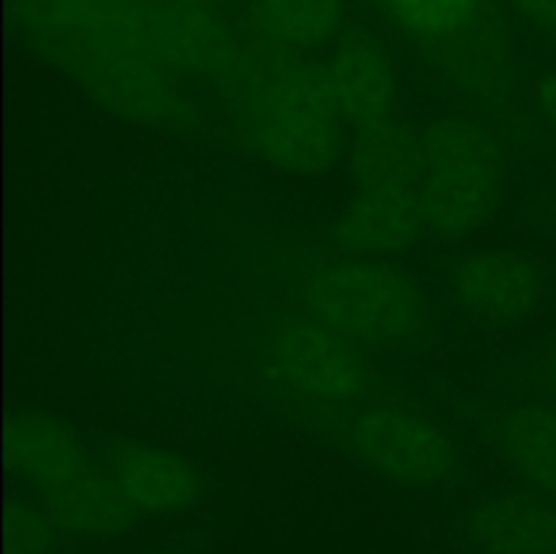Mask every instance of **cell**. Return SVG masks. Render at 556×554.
<instances>
[{"mask_svg": "<svg viewBox=\"0 0 556 554\" xmlns=\"http://www.w3.org/2000/svg\"><path fill=\"white\" fill-rule=\"evenodd\" d=\"M427 223L413 185H358L334 221V242L362 259H394L424 239Z\"/></svg>", "mask_w": 556, "mask_h": 554, "instance_id": "9c48e42d", "label": "cell"}, {"mask_svg": "<svg viewBox=\"0 0 556 554\" xmlns=\"http://www.w3.org/2000/svg\"><path fill=\"white\" fill-rule=\"evenodd\" d=\"M342 119L353 130L394 119L400 81L389 52L372 38H345L324 65Z\"/></svg>", "mask_w": 556, "mask_h": 554, "instance_id": "7c38bea8", "label": "cell"}, {"mask_svg": "<svg viewBox=\"0 0 556 554\" xmlns=\"http://www.w3.org/2000/svg\"><path fill=\"white\" fill-rule=\"evenodd\" d=\"M239 136L269 166L299 177L329 172L345 144V119L324 68L261 43L223 79Z\"/></svg>", "mask_w": 556, "mask_h": 554, "instance_id": "7a4b0ae2", "label": "cell"}, {"mask_svg": "<svg viewBox=\"0 0 556 554\" xmlns=\"http://www.w3.org/2000/svg\"><path fill=\"white\" fill-rule=\"evenodd\" d=\"M277 378L296 394L326 405H353L375 380L369 351L309 313L282 315L266 335Z\"/></svg>", "mask_w": 556, "mask_h": 554, "instance_id": "8992f818", "label": "cell"}, {"mask_svg": "<svg viewBox=\"0 0 556 554\" xmlns=\"http://www.w3.org/2000/svg\"><path fill=\"white\" fill-rule=\"evenodd\" d=\"M147 554H182L177 549H155V552H147Z\"/></svg>", "mask_w": 556, "mask_h": 554, "instance_id": "44dd1931", "label": "cell"}, {"mask_svg": "<svg viewBox=\"0 0 556 554\" xmlns=\"http://www.w3.org/2000/svg\"><path fill=\"white\" fill-rule=\"evenodd\" d=\"M489 443L527 489L556 500V407H508L489 424Z\"/></svg>", "mask_w": 556, "mask_h": 554, "instance_id": "5bb4252c", "label": "cell"}, {"mask_svg": "<svg viewBox=\"0 0 556 554\" xmlns=\"http://www.w3.org/2000/svg\"><path fill=\"white\" fill-rule=\"evenodd\" d=\"M345 16V0H250L248 9L258 41L293 54L334 43Z\"/></svg>", "mask_w": 556, "mask_h": 554, "instance_id": "9a60e30c", "label": "cell"}, {"mask_svg": "<svg viewBox=\"0 0 556 554\" xmlns=\"http://www.w3.org/2000/svg\"><path fill=\"white\" fill-rule=\"evenodd\" d=\"M103 467L141 519L190 514L199 508L210 487L204 470L193 459L141 440L114 445Z\"/></svg>", "mask_w": 556, "mask_h": 554, "instance_id": "ba28073f", "label": "cell"}, {"mask_svg": "<svg viewBox=\"0 0 556 554\" xmlns=\"http://www.w3.org/2000/svg\"><path fill=\"white\" fill-rule=\"evenodd\" d=\"M378 9L413 38L448 43L472 30L483 16V0H375Z\"/></svg>", "mask_w": 556, "mask_h": 554, "instance_id": "e0dca14e", "label": "cell"}, {"mask_svg": "<svg viewBox=\"0 0 556 554\" xmlns=\"http://www.w3.org/2000/svg\"><path fill=\"white\" fill-rule=\"evenodd\" d=\"M345 445L367 473L416 492L448 487L462 470L456 435L432 413L400 402H375L353 413Z\"/></svg>", "mask_w": 556, "mask_h": 554, "instance_id": "5b68a950", "label": "cell"}, {"mask_svg": "<svg viewBox=\"0 0 556 554\" xmlns=\"http://www.w3.org/2000/svg\"><path fill=\"white\" fill-rule=\"evenodd\" d=\"M304 313L342 331L353 342L396 351L421 342L429 331L427 293L413 275L383 259L329 261L304 282Z\"/></svg>", "mask_w": 556, "mask_h": 554, "instance_id": "277c9868", "label": "cell"}, {"mask_svg": "<svg viewBox=\"0 0 556 554\" xmlns=\"http://www.w3.org/2000/svg\"><path fill=\"white\" fill-rule=\"evenodd\" d=\"M462 532L478 554H556V500L532 489H503L470 503Z\"/></svg>", "mask_w": 556, "mask_h": 554, "instance_id": "8fae6325", "label": "cell"}, {"mask_svg": "<svg viewBox=\"0 0 556 554\" xmlns=\"http://www.w3.org/2000/svg\"><path fill=\"white\" fill-rule=\"evenodd\" d=\"M532 101L546 128L556 134V71H543L532 81Z\"/></svg>", "mask_w": 556, "mask_h": 554, "instance_id": "ffe728a7", "label": "cell"}, {"mask_svg": "<svg viewBox=\"0 0 556 554\" xmlns=\"http://www.w3.org/2000/svg\"><path fill=\"white\" fill-rule=\"evenodd\" d=\"M510 5L527 25L556 38V0H510Z\"/></svg>", "mask_w": 556, "mask_h": 554, "instance_id": "d6986e66", "label": "cell"}, {"mask_svg": "<svg viewBox=\"0 0 556 554\" xmlns=\"http://www.w3.org/2000/svg\"><path fill=\"white\" fill-rule=\"evenodd\" d=\"M71 541H114L141 519L103 465L87 467L54 492L36 498Z\"/></svg>", "mask_w": 556, "mask_h": 554, "instance_id": "4fadbf2b", "label": "cell"}, {"mask_svg": "<svg viewBox=\"0 0 556 554\" xmlns=\"http://www.w3.org/2000/svg\"><path fill=\"white\" fill-rule=\"evenodd\" d=\"M505 172L503 141L472 114H432L413 130L410 185L434 237L459 239L481 228L503 199Z\"/></svg>", "mask_w": 556, "mask_h": 554, "instance_id": "3957f363", "label": "cell"}, {"mask_svg": "<svg viewBox=\"0 0 556 554\" xmlns=\"http://www.w3.org/2000/svg\"><path fill=\"white\" fill-rule=\"evenodd\" d=\"M16 20L38 58L125 123L168 130L199 123L177 74L119 33L65 9L60 0H16Z\"/></svg>", "mask_w": 556, "mask_h": 554, "instance_id": "6da1fadb", "label": "cell"}, {"mask_svg": "<svg viewBox=\"0 0 556 554\" xmlns=\"http://www.w3.org/2000/svg\"><path fill=\"white\" fill-rule=\"evenodd\" d=\"M353 177L358 185L407 182L413 179V130L396 119L353 130Z\"/></svg>", "mask_w": 556, "mask_h": 554, "instance_id": "2e32d148", "label": "cell"}, {"mask_svg": "<svg viewBox=\"0 0 556 554\" xmlns=\"http://www.w3.org/2000/svg\"><path fill=\"white\" fill-rule=\"evenodd\" d=\"M63 530L33 494H14L5 505V554H58Z\"/></svg>", "mask_w": 556, "mask_h": 554, "instance_id": "ac0fdd59", "label": "cell"}, {"mask_svg": "<svg viewBox=\"0 0 556 554\" xmlns=\"http://www.w3.org/2000/svg\"><path fill=\"white\" fill-rule=\"evenodd\" d=\"M448 288L470 318L510 326L535 313L546 291V277L521 250L478 248L456 261Z\"/></svg>", "mask_w": 556, "mask_h": 554, "instance_id": "52a82bcc", "label": "cell"}, {"mask_svg": "<svg viewBox=\"0 0 556 554\" xmlns=\"http://www.w3.org/2000/svg\"><path fill=\"white\" fill-rule=\"evenodd\" d=\"M9 473L33 494L54 492L96 465L85 440L60 418L41 411H16L5 427Z\"/></svg>", "mask_w": 556, "mask_h": 554, "instance_id": "30bf717a", "label": "cell"}]
</instances>
